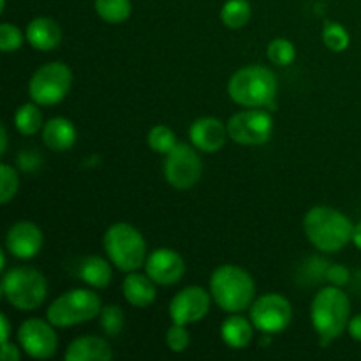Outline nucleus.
<instances>
[{
	"mask_svg": "<svg viewBox=\"0 0 361 361\" xmlns=\"http://www.w3.org/2000/svg\"><path fill=\"white\" fill-rule=\"evenodd\" d=\"M303 231L307 240L321 252H337L353 242L355 224L348 215L331 207L310 208L303 219Z\"/></svg>",
	"mask_w": 361,
	"mask_h": 361,
	"instance_id": "f257e3e1",
	"label": "nucleus"
},
{
	"mask_svg": "<svg viewBox=\"0 0 361 361\" xmlns=\"http://www.w3.org/2000/svg\"><path fill=\"white\" fill-rule=\"evenodd\" d=\"M310 319L314 330L319 335L321 345L328 348L331 341L348 330L351 319V302L348 295L337 286L321 289L310 305Z\"/></svg>",
	"mask_w": 361,
	"mask_h": 361,
	"instance_id": "f03ea898",
	"label": "nucleus"
},
{
	"mask_svg": "<svg viewBox=\"0 0 361 361\" xmlns=\"http://www.w3.org/2000/svg\"><path fill=\"white\" fill-rule=\"evenodd\" d=\"M279 81L264 66H245L236 71L228 83V94L243 108H274Z\"/></svg>",
	"mask_w": 361,
	"mask_h": 361,
	"instance_id": "7ed1b4c3",
	"label": "nucleus"
},
{
	"mask_svg": "<svg viewBox=\"0 0 361 361\" xmlns=\"http://www.w3.org/2000/svg\"><path fill=\"white\" fill-rule=\"evenodd\" d=\"M210 293L215 305L229 314L250 309L256 296V282L250 274L235 264H222L212 274Z\"/></svg>",
	"mask_w": 361,
	"mask_h": 361,
	"instance_id": "20e7f679",
	"label": "nucleus"
},
{
	"mask_svg": "<svg viewBox=\"0 0 361 361\" xmlns=\"http://www.w3.org/2000/svg\"><path fill=\"white\" fill-rule=\"evenodd\" d=\"M104 250L120 271H137L147 263V242L134 226L116 222L104 233Z\"/></svg>",
	"mask_w": 361,
	"mask_h": 361,
	"instance_id": "39448f33",
	"label": "nucleus"
},
{
	"mask_svg": "<svg viewBox=\"0 0 361 361\" xmlns=\"http://www.w3.org/2000/svg\"><path fill=\"white\" fill-rule=\"evenodd\" d=\"M48 295V282L39 270L30 267H16L2 277V296L18 310H35Z\"/></svg>",
	"mask_w": 361,
	"mask_h": 361,
	"instance_id": "423d86ee",
	"label": "nucleus"
},
{
	"mask_svg": "<svg viewBox=\"0 0 361 361\" xmlns=\"http://www.w3.org/2000/svg\"><path fill=\"white\" fill-rule=\"evenodd\" d=\"M101 298L92 289H73L53 300L46 310V319L55 328H71L88 323L101 314Z\"/></svg>",
	"mask_w": 361,
	"mask_h": 361,
	"instance_id": "0eeeda50",
	"label": "nucleus"
},
{
	"mask_svg": "<svg viewBox=\"0 0 361 361\" xmlns=\"http://www.w3.org/2000/svg\"><path fill=\"white\" fill-rule=\"evenodd\" d=\"M73 85V71L63 62L39 67L28 83V94L39 106H55L66 99Z\"/></svg>",
	"mask_w": 361,
	"mask_h": 361,
	"instance_id": "6e6552de",
	"label": "nucleus"
},
{
	"mask_svg": "<svg viewBox=\"0 0 361 361\" xmlns=\"http://www.w3.org/2000/svg\"><path fill=\"white\" fill-rule=\"evenodd\" d=\"M228 133L235 143L245 147L264 145L274 133V118L264 108H249L228 120Z\"/></svg>",
	"mask_w": 361,
	"mask_h": 361,
	"instance_id": "1a4fd4ad",
	"label": "nucleus"
},
{
	"mask_svg": "<svg viewBox=\"0 0 361 361\" xmlns=\"http://www.w3.org/2000/svg\"><path fill=\"white\" fill-rule=\"evenodd\" d=\"M203 173L197 148L190 145L178 143L169 154H166L164 161V178L171 187L178 190H187L196 185Z\"/></svg>",
	"mask_w": 361,
	"mask_h": 361,
	"instance_id": "9d476101",
	"label": "nucleus"
},
{
	"mask_svg": "<svg viewBox=\"0 0 361 361\" xmlns=\"http://www.w3.org/2000/svg\"><path fill=\"white\" fill-rule=\"evenodd\" d=\"M250 321L264 335H275L284 331L291 324L293 307L286 296L270 293L254 300L250 305Z\"/></svg>",
	"mask_w": 361,
	"mask_h": 361,
	"instance_id": "9b49d317",
	"label": "nucleus"
},
{
	"mask_svg": "<svg viewBox=\"0 0 361 361\" xmlns=\"http://www.w3.org/2000/svg\"><path fill=\"white\" fill-rule=\"evenodd\" d=\"M18 342L21 349L35 360L51 358L59 348L55 326L49 321H42L39 317H30L21 323L18 328Z\"/></svg>",
	"mask_w": 361,
	"mask_h": 361,
	"instance_id": "f8f14e48",
	"label": "nucleus"
},
{
	"mask_svg": "<svg viewBox=\"0 0 361 361\" xmlns=\"http://www.w3.org/2000/svg\"><path fill=\"white\" fill-rule=\"evenodd\" d=\"M212 293L201 286H189L173 296L169 303V317L173 323L194 324L200 323L208 314L212 305Z\"/></svg>",
	"mask_w": 361,
	"mask_h": 361,
	"instance_id": "ddd939ff",
	"label": "nucleus"
},
{
	"mask_svg": "<svg viewBox=\"0 0 361 361\" xmlns=\"http://www.w3.org/2000/svg\"><path fill=\"white\" fill-rule=\"evenodd\" d=\"M145 271L157 286H175L185 274V261L176 250L161 247L147 257Z\"/></svg>",
	"mask_w": 361,
	"mask_h": 361,
	"instance_id": "4468645a",
	"label": "nucleus"
},
{
	"mask_svg": "<svg viewBox=\"0 0 361 361\" xmlns=\"http://www.w3.org/2000/svg\"><path fill=\"white\" fill-rule=\"evenodd\" d=\"M44 243L41 228L30 221H20L9 228L6 235V249L18 259H32L37 256Z\"/></svg>",
	"mask_w": 361,
	"mask_h": 361,
	"instance_id": "2eb2a0df",
	"label": "nucleus"
},
{
	"mask_svg": "<svg viewBox=\"0 0 361 361\" xmlns=\"http://www.w3.org/2000/svg\"><path fill=\"white\" fill-rule=\"evenodd\" d=\"M189 136L197 150L204 152V154H215L224 148L229 133L228 126H224L222 120L215 118V116H201L192 122Z\"/></svg>",
	"mask_w": 361,
	"mask_h": 361,
	"instance_id": "dca6fc26",
	"label": "nucleus"
},
{
	"mask_svg": "<svg viewBox=\"0 0 361 361\" xmlns=\"http://www.w3.org/2000/svg\"><path fill=\"white\" fill-rule=\"evenodd\" d=\"M113 358V349L102 337L85 335L78 337L67 345L63 360L66 361H109Z\"/></svg>",
	"mask_w": 361,
	"mask_h": 361,
	"instance_id": "f3484780",
	"label": "nucleus"
},
{
	"mask_svg": "<svg viewBox=\"0 0 361 361\" xmlns=\"http://www.w3.org/2000/svg\"><path fill=\"white\" fill-rule=\"evenodd\" d=\"M25 37L32 48L39 51H51L62 41V28L53 18L39 16L27 25Z\"/></svg>",
	"mask_w": 361,
	"mask_h": 361,
	"instance_id": "a211bd4d",
	"label": "nucleus"
},
{
	"mask_svg": "<svg viewBox=\"0 0 361 361\" xmlns=\"http://www.w3.org/2000/svg\"><path fill=\"white\" fill-rule=\"evenodd\" d=\"M155 282L148 275H141L137 271H130L122 282L123 298L136 309H147L157 298Z\"/></svg>",
	"mask_w": 361,
	"mask_h": 361,
	"instance_id": "6ab92c4d",
	"label": "nucleus"
},
{
	"mask_svg": "<svg viewBox=\"0 0 361 361\" xmlns=\"http://www.w3.org/2000/svg\"><path fill=\"white\" fill-rule=\"evenodd\" d=\"M76 127L63 116L48 120L42 127V141L53 152H67L76 143Z\"/></svg>",
	"mask_w": 361,
	"mask_h": 361,
	"instance_id": "aec40b11",
	"label": "nucleus"
},
{
	"mask_svg": "<svg viewBox=\"0 0 361 361\" xmlns=\"http://www.w3.org/2000/svg\"><path fill=\"white\" fill-rule=\"evenodd\" d=\"M256 326L252 321L242 316H231L221 324V338L228 348L245 349L252 342Z\"/></svg>",
	"mask_w": 361,
	"mask_h": 361,
	"instance_id": "412c9836",
	"label": "nucleus"
},
{
	"mask_svg": "<svg viewBox=\"0 0 361 361\" xmlns=\"http://www.w3.org/2000/svg\"><path fill=\"white\" fill-rule=\"evenodd\" d=\"M111 261H106L101 256H88L80 263V279L87 282L90 288L104 289L108 288L113 279Z\"/></svg>",
	"mask_w": 361,
	"mask_h": 361,
	"instance_id": "4be33fe9",
	"label": "nucleus"
},
{
	"mask_svg": "<svg viewBox=\"0 0 361 361\" xmlns=\"http://www.w3.org/2000/svg\"><path fill=\"white\" fill-rule=\"evenodd\" d=\"M14 126L23 136H34L42 129V111L37 102H27L14 113Z\"/></svg>",
	"mask_w": 361,
	"mask_h": 361,
	"instance_id": "5701e85b",
	"label": "nucleus"
},
{
	"mask_svg": "<svg viewBox=\"0 0 361 361\" xmlns=\"http://www.w3.org/2000/svg\"><path fill=\"white\" fill-rule=\"evenodd\" d=\"M95 13L106 23L118 25L129 20L133 13V4L130 0H95Z\"/></svg>",
	"mask_w": 361,
	"mask_h": 361,
	"instance_id": "b1692460",
	"label": "nucleus"
},
{
	"mask_svg": "<svg viewBox=\"0 0 361 361\" xmlns=\"http://www.w3.org/2000/svg\"><path fill=\"white\" fill-rule=\"evenodd\" d=\"M250 14H252V9L247 0H228L221 9V21L228 28L236 30L249 23Z\"/></svg>",
	"mask_w": 361,
	"mask_h": 361,
	"instance_id": "393cba45",
	"label": "nucleus"
},
{
	"mask_svg": "<svg viewBox=\"0 0 361 361\" xmlns=\"http://www.w3.org/2000/svg\"><path fill=\"white\" fill-rule=\"evenodd\" d=\"M99 323H101L102 331L108 337H118L122 334L123 326H126V316L123 310L118 305H106L102 307L101 314H99Z\"/></svg>",
	"mask_w": 361,
	"mask_h": 361,
	"instance_id": "a878e982",
	"label": "nucleus"
},
{
	"mask_svg": "<svg viewBox=\"0 0 361 361\" xmlns=\"http://www.w3.org/2000/svg\"><path fill=\"white\" fill-rule=\"evenodd\" d=\"M147 141H148V147H150V150H154L155 154H161V155L169 154V152H171L173 148L178 145L176 143L175 133H173V130L166 126L152 127L150 133H148Z\"/></svg>",
	"mask_w": 361,
	"mask_h": 361,
	"instance_id": "bb28decb",
	"label": "nucleus"
},
{
	"mask_svg": "<svg viewBox=\"0 0 361 361\" xmlns=\"http://www.w3.org/2000/svg\"><path fill=\"white\" fill-rule=\"evenodd\" d=\"M267 55L271 63L286 67L289 66V63H293V60L296 59V48L291 41H288V39L277 37L268 44Z\"/></svg>",
	"mask_w": 361,
	"mask_h": 361,
	"instance_id": "cd10ccee",
	"label": "nucleus"
},
{
	"mask_svg": "<svg viewBox=\"0 0 361 361\" xmlns=\"http://www.w3.org/2000/svg\"><path fill=\"white\" fill-rule=\"evenodd\" d=\"M349 32L342 27L341 23H335V21H328L323 28V42L326 44L328 49L331 51H345L349 46Z\"/></svg>",
	"mask_w": 361,
	"mask_h": 361,
	"instance_id": "c85d7f7f",
	"label": "nucleus"
},
{
	"mask_svg": "<svg viewBox=\"0 0 361 361\" xmlns=\"http://www.w3.org/2000/svg\"><path fill=\"white\" fill-rule=\"evenodd\" d=\"M20 176L18 171L9 164L0 166V203L7 204L18 194Z\"/></svg>",
	"mask_w": 361,
	"mask_h": 361,
	"instance_id": "c756f323",
	"label": "nucleus"
},
{
	"mask_svg": "<svg viewBox=\"0 0 361 361\" xmlns=\"http://www.w3.org/2000/svg\"><path fill=\"white\" fill-rule=\"evenodd\" d=\"M23 39L25 35L13 23L0 25V49L4 53H13L20 49L21 44H23Z\"/></svg>",
	"mask_w": 361,
	"mask_h": 361,
	"instance_id": "7c9ffc66",
	"label": "nucleus"
},
{
	"mask_svg": "<svg viewBox=\"0 0 361 361\" xmlns=\"http://www.w3.org/2000/svg\"><path fill=\"white\" fill-rule=\"evenodd\" d=\"M190 344V335L187 331L185 324L173 323L171 328L166 331V345L173 353H183Z\"/></svg>",
	"mask_w": 361,
	"mask_h": 361,
	"instance_id": "2f4dec72",
	"label": "nucleus"
},
{
	"mask_svg": "<svg viewBox=\"0 0 361 361\" xmlns=\"http://www.w3.org/2000/svg\"><path fill=\"white\" fill-rule=\"evenodd\" d=\"M326 279L331 286L342 288V286H345L351 281V271H349L344 264H331L326 270Z\"/></svg>",
	"mask_w": 361,
	"mask_h": 361,
	"instance_id": "473e14b6",
	"label": "nucleus"
},
{
	"mask_svg": "<svg viewBox=\"0 0 361 361\" xmlns=\"http://www.w3.org/2000/svg\"><path fill=\"white\" fill-rule=\"evenodd\" d=\"M20 358H21V353L16 345L11 344V342L2 344V360L4 361H20Z\"/></svg>",
	"mask_w": 361,
	"mask_h": 361,
	"instance_id": "72a5a7b5",
	"label": "nucleus"
},
{
	"mask_svg": "<svg viewBox=\"0 0 361 361\" xmlns=\"http://www.w3.org/2000/svg\"><path fill=\"white\" fill-rule=\"evenodd\" d=\"M348 331H349V335L355 338V341L361 342V314H358V316H355V317H351V319H349Z\"/></svg>",
	"mask_w": 361,
	"mask_h": 361,
	"instance_id": "f704fd0d",
	"label": "nucleus"
},
{
	"mask_svg": "<svg viewBox=\"0 0 361 361\" xmlns=\"http://www.w3.org/2000/svg\"><path fill=\"white\" fill-rule=\"evenodd\" d=\"M0 328H2V330H0V344H6V342H9L11 337V324L6 314L0 316Z\"/></svg>",
	"mask_w": 361,
	"mask_h": 361,
	"instance_id": "c9c22d12",
	"label": "nucleus"
},
{
	"mask_svg": "<svg viewBox=\"0 0 361 361\" xmlns=\"http://www.w3.org/2000/svg\"><path fill=\"white\" fill-rule=\"evenodd\" d=\"M0 140H2V145H0V154H6L7 152V129L6 126H0Z\"/></svg>",
	"mask_w": 361,
	"mask_h": 361,
	"instance_id": "e433bc0d",
	"label": "nucleus"
},
{
	"mask_svg": "<svg viewBox=\"0 0 361 361\" xmlns=\"http://www.w3.org/2000/svg\"><path fill=\"white\" fill-rule=\"evenodd\" d=\"M353 243L361 250V222L355 224V231H353Z\"/></svg>",
	"mask_w": 361,
	"mask_h": 361,
	"instance_id": "4c0bfd02",
	"label": "nucleus"
},
{
	"mask_svg": "<svg viewBox=\"0 0 361 361\" xmlns=\"http://www.w3.org/2000/svg\"><path fill=\"white\" fill-rule=\"evenodd\" d=\"M0 270H6V250L0 252Z\"/></svg>",
	"mask_w": 361,
	"mask_h": 361,
	"instance_id": "58836bf2",
	"label": "nucleus"
}]
</instances>
